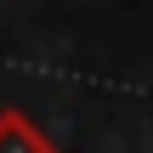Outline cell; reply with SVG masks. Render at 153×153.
<instances>
[{
    "label": "cell",
    "mask_w": 153,
    "mask_h": 153,
    "mask_svg": "<svg viewBox=\"0 0 153 153\" xmlns=\"http://www.w3.org/2000/svg\"><path fill=\"white\" fill-rule=\"evenodd\" d=\"M0 153H62L23 108H0Z\"/></svg>",
    "instance_id": "obj_1"
}]
</instances>
